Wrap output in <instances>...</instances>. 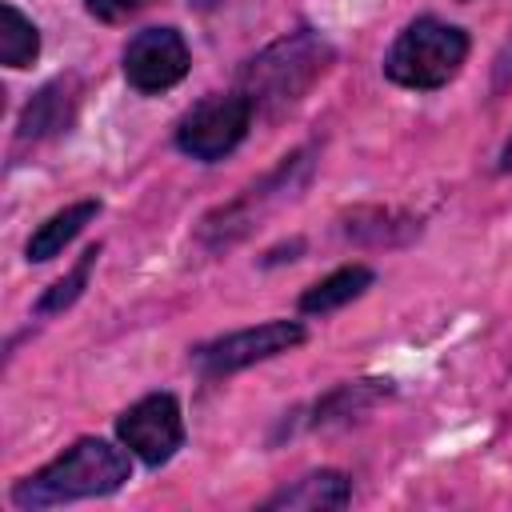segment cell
<instances>
[{
    "instance_id": "1",
    "label": "cell",
    "mask_w": 512,
    "mask_h": 512,
    "mask_svg": "<svg viewBox=\"0 0 512 512\" xmlns=\"http://www.w3.org/2000/svg\"><path fill=\"white\" fill-rule=\"evenodd\" d=\"M332 64V48L328 40H320L316 32H292L276 44H268L260 56H252L240 72V96L252 104V112L264 116H280L284 108H292Z\"/></svg>"
},
{
    "instance_id": "2",
    "label": "cell",
    "mask_w": 512,
    "mask_h": 512,
    "mask_svg": "<svg viewBox=\"0 0 512 512\" xmlns=\"http://www.w3.org/2000/svg\"><path fill=\"white\" fill-rule=\"evenodd\" d=\"M128 456L108 440H76L64 456H56L36 476L20 480L12 500L16 508H52L84 496H108L128 480Z\"/></svg>"
},
{
    "instance_id": "3",
    "label": "cell",
    "mask_w": 512,
    "mask_h": 512,
    "mask_svg": "<svg viewBox=\"0 0 512 512\" xmlns=\"http://www.w3.org/2000/svg\"><path fill=\"white\" fill-rule=\"evenodd\" d=\"M464 56H468V36L456 24L420 16L392 40L384 72L404 88H440L460 72Z\"/></svg>"
},
{
    "instance_id": "4",
    "label": "cell",
    "mask_w": 512,
    "mask_h": 512,
    "mask_svg": "<svg viewBox=\"0 0 512 512\" xmlns=\"http://www.w3.org/2000/svg\"><path fill=\"white\" fill-rule=\"evenodd\" d=\"M248 124H252V104L240 92H216L184 112L176 128V144L192 160H220L248 136Z\"/></svg>"
},
{
    "instance_id": "5",
    "label": "cell",
    "mask_w": 512,
    "mask_h": 512,
    "mask_svg": "<svg viewBox=\"0 0 512 512\" xmlns=\"http://www.w3.org/2000/svg\"><path fill=\"white\" fill-rule=\"evenodd\" d=\"M304 344V328L296 320H268L260 328H244V332H228L212 344H200L196 348V364L208 372V376H224V372H240L256 360H268V356H280L288 348Z\"/></svg>"
},
{
    "instance_id": "6",
    "label": "cell",
    "mask_w": 512,
    "mask_h": 512,
    "mask_svg": "<svg viewBox=\"0 0 512 512\" xmlns=\"http://www.w3.org/2000/svg\"><path fill=\"white\" fill-rule=\"evenodd\" d=\"M116 436L124 440L128 452H136L144 464H164L172 460V452L184 440V420H180V404L168 392L144 396L136 400L120 420H116Z\"/></svg>"
},
{
    "instance_id": "7",
    "label": "cell",
    "mask_w": 512,
    "mask_h": 512,
    "mask_svg": "<svg viewBox=\"0 0 512 512\" xmlns=\"http://www.w3.org/2000/svg\"><path fill=\"white\" fill-rule=\"evenodd\" d=\"M188 72V44L176 28H144L124 48V76L140 92H164Z\"/></svg>"
},
{
    "instance_id": "8",
    "label": "cell",
    "mask_w": 512,
    "mask_h": 512,
    "mask_svg": "<svg viewBox=\"0 0 512 512\" xmlns=\"http://www.w3.org/2000/svg\"><path fill=\"white\" fill-rule=\"evenodd\" d=\"M76 104H80V84L76 76H56L48 80L20 112V140H48V136H60L68 132L72 116H76Z\"/></svg>"
},
{
    "instance_id": "9",
    "label": "cell",
    "mask_w": 512,
    "mask_h": 512,
    "mask_svg": "<svg viewBox=\"0 0 512 512\" xmlns=\"http://www.w3.org/2000/svg\"><path fill=\"white\" fill-rule=\"evenodd\" d=\"M96 212H100V204H96V200H80V204H68L64 212L48 216V220L32 232V240H28V260H32V264H44V260L60 256V252H64V244H68V240H76V236L84 232V224H88V220H96Z\"/></svg>"
},
{
    "instance_id": "10",
    "label": "cell",
    "mask_w": 512,
    "mask_h": 512,
    "mask_svg": "<svg viewBox=\"0 0 512 512\" xmlns=\"http://www.w3.org/2000/svg\"><path fill=\"white\" fill-rule=\"evenodd\" d=\"M352 496L348 480L340 472H312L304 480H296L292 488L276 492L268 500V508H308V512H324V508H344Z\"/></svg>"
},
{
    "instance_id": "11",
    "label": "cell",
    "mask_w": 512,
    "mask_h": 512,
    "mask_svg": "<svg viewBox=\"0 0 512 512\" xmlns=\"http://www.w3.org/2000/svg\"><path fill=\"white\" fill-rule=\"evenodd\" d=\"M368 284H372V268H364V264L340 268V272L324 276L320 284H312V288L300 296V312H308V316L336 312V308H344L348 300H356V296H360Z\"/></svg>"
},
{
    "instance_id": "12",
    "label": "cell",
    "mask_w": 512,
    "mask_h": 512,
    "mask_svg": "<svg viewBox=\"0 0 512 512\" xmlns=\"http://www.w3.org/2000/svg\"><path fill=\"white\" fill-rule=\"evenodd\" d=\"M36 52H40V36H36L32 20L8 4L4 8V28H0V60L8 68H28L36 60Z\"/></svg>"
},
{
    "instance_id": "13",
    "label": "cell",
    "mask_w": 512,
    "mask_h": 512,
    "mask_svg": "<svg viewBox=\"0 0 512 512\" xmlns=\"http://www.w3.org/2000/svg\"><path fill=\"white\" fill-rule=\"evenodd\" d=\"M96 256H100V248H88L84 256H80V264L68 272V276H60L44 296H40V304H36V312L40 316H48V312H60V308H68L80 292H84V284H88V272H92V264H96Z\"/></svg>"
},
{
    "instance_id": "14",
    "label": "cell",
    "mask_w": 512,
    "mask_h": 512,
    "mask_svg": "<svg viewBox=\"0 0 512 512\" xmlns=\"http://www.w3.org/2000/svg\"><path fill=\"white\" fill-rule=\"evenodd\" d=\"M84 4H88V12H92L96 20L116 24V20H128L132 12H140L148 0H84Z\"/></svg>"
},
{
    "instance_id": "15",
    "label": "cell",
    "mask_w": 512,
    "mask_h": 512,
    "mask_svg": "<svg viewBox=\"0 0 512 512\" xmlns=\"http://www.w3.org/2000/svg\"><path fill=\"white\" fill-rule=\"evenodd\" d=\"M492 84H496V92L512 84V36H508V44H504V48H500V56H496V72H492Z\"/></svg>"
},
{
    "instance_id": "16",
    "label": "cell",
    "mask_w": 512,
    "mask_h": 512,
    "mask_svg": "<svg viewBox=\"0 0 512 512\" xmlns=\"http://www.w3.org/2000/svg\"><path fill=\"white\" fill-rule=\"evenodd\" d=\"M500 172H512V136H508V144L500 152Z\"/></svg>"
}]
</instances>
